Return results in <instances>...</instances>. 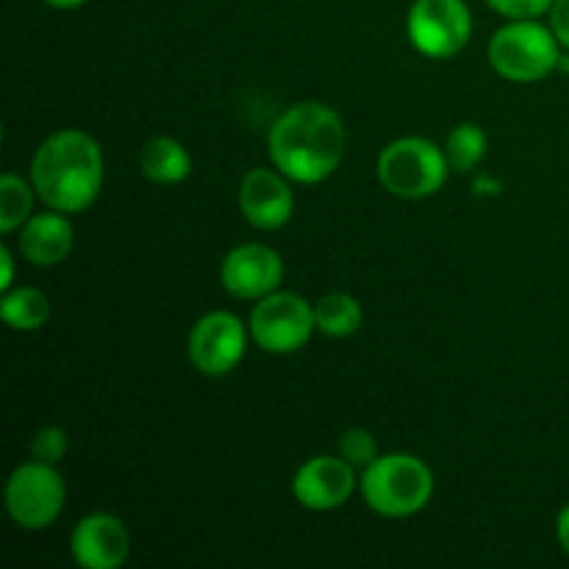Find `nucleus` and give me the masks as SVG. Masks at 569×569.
<instances>
[{
    "label": "nucleus",
    "mask_w": 569,
    "mask_h": 569,
    "mask_svg": "<svg viewBox=\"0 0 569 569\" xmlns=\"http://www.w3.org/2000/svg\"><path fill=\"white\" fill-rule=\"evenodd\" d=\"M487 56L506 81L537 83L559 70L561 42L553 28L539 20H509L489 39Z\"/></svg>",
    "instance_id": "obj_5"
},
{
    "label": "nucleus",
    "mask_w": 569,
    "mask_h": 569,
    "mask_svg": "<svg viewBox=\"0 0 569 569\" xmlns=\"http://www.w3.org/2000/svg\"><path fill=\"white\" fill-rule=\"evenodd\" d=\"M248 339L250 326H244L242 317L226 309L209 311L189 331V361L200 376L222 378L242 365L248 353Z\"/></svg>",
    "instance_id": "obj_9"
},
{
    "label": "nucleus",
    "mask_w": 569,
    "mask_h": 569,
    "mask_svg": "<svg viewBox=\"0 0 569 569\" xmlns=\"http://www.w3.org/2000/svg\"><path fill=\"white\" fill-rule=\"evenodd\" d=\"M0 292H9L14 287V253L9 248H0Z\"/></svg>",
    "instance_id": "obj_24"
},
{
    "label": "nucleus",
    "mask_w": 569,
    "mask_h": 569,
    "mask_svg": "<svg viewBox=\"0 0 569 569\" xmlns=\"http://www.w3.org/2000/svg\"><path fill=\"white\" fill-rule=\"evenodd\" d=\"M339 456L350 461L356 470H365L367 465H372L381 456V450H378V439L372 437V431H367V428H348L339 437Z\"/></svg>",
    "instance_id": "obj_20"
},
{
    "label": "nucleus",
    "mask_w": 569,
    "mask_h": 569,
    "mask_svg": "<svg viewBox=\"0 0 569 569\" xmlns=\"http://www.w3.org/2000/svg\"><path fill=\"white\" fill-rule=\"evenodd\" d=\"M317 331L328 339H348L365 322V309L348 292H331L315 303Z\"/></svg>",
    "instance_id": "obj_17"
},
{
    "label": "nucleus",
    "mask_w": 569,
    "mask_h": 569,
    "mask_svg": "<svg viewBox=\"0 0 569 569\" xmlns=\"http://www.w3.org/2000/svg\"><path fill=\"white\" fill-rule=\"evenodd\" d=\"M67 500V481L59 465L22 461L11 470L3 489L6 515L22 531H44L59 520Z\"/></svg>",
    "instance_id": "obj_6"
},
{
    "label": "nucleus",
    "mask_w": 569,
    "mask_h": 569,
    "mask_svg": "<svg viewBox=\"0 0 569 569\" xmlns=\"http://www.w3.org/2000/svg\"><path fill=\"white\" fill-rule=\"evenodd\" d=\"M0 317L11 331H39L50 320V300L37 287H11L0 298Z\"/></svg>",
    "instance_id": "obj_16"
},
{
    "label": "nucleus",
    "mask_w": 569,
    "mask_h": 569,
    "mask_svg": "<svg viewBox=\"0 0 569 569\" xmlns=\"http://www.w3.org/2000/svg\"><path fill=\"white\" fill-rule=\"evenodd\" d=\"M489 150V137L478 122H461L453 131L448 133V142H445V156H448V164L453 172H472L483 159H487Z\"/></svg>",
    "instance_id": "obj_19"
},
{
    "label": "nucleus",
    "mask_w": 569,
    "mask_h": 569,
    "mask_svg": "<svg viewBox=\"0 0 569 569\" xmlns=\"http://www.w3.org/2000/svg\"><path fill=\"white\" fill-rule=\"evenodd\" d=\"M283 259L264 242H244L228 250L220 264V283L239 300H261L281 289Z\"/></svg>",
    "instance_id": "obj_11"
},
{
    "label": "nucleus",
    "mask_w": 569,
    "mask_h": 569,
    "mask_svg": "<svg viewBox=\"0 0 569 569\" xmlns=\"http://www.w3.org/2000/svg\"><path fill=\"white\" fill-rule=\"evenodd\" d=\"M406 33L426 59H453L472 37V11L465 0H415Z\"/></svg>",
    "instance_id": "obj_8"
},
{
    "label": "nucleus",
    "mask_w": 569,
    "mask_h": 569,
    "mask_svg": "<svg viewBox=\"0 0 569 569\" xmlns=\"http://www.w3.org/2000/svg\"><path fill=\"white\" fill-rule=\"evenodd\" d=\"M42 3H48L50 9H64V11H70V9H81V6L89 3V0H42Z\"/></svg>",
    "instance_id": "obj_26"
},
{
    "label": "nucleus",
    "mask_w": 569,
    "mask_h": 569,
    "mask_svg": "<svg viewBox=\"0 0 569 569\" xmlns=\"http://www.w3.org/2000/svg\"><path fill=\"white\" fill-rule=\"evenodd\" d=\"M67 448H70V439H67L64 428L44 426L33 433L31 459L44 461V465H59V461L64 459Z\"/></svg>",
    "instance_id": "obj_21"
},
{
    "label": "nucleus",
    "mask_w": 569,
    "mask_h": 569,
    "mask_svg": "<svg viewBox=\"0 0 569 569\" xmlns=\"http://www.w3.org/2000/svg\"><path fill=\"white\" fill-rule=\"evenodd\" d=\"M70 553L81 569H120L131 556V531L109 511H92L72 528Z\"/></svg>",
    "instance_id": "obj_12"
},
{
    "label": "nucleus",
    "mask_w": 569,
    "mask_h": 569,
    "mask_svg": "<svg viewBox=\"0 0 569 569\" xmlns=\"http://www.w3.org/2000/svg\"><path fill=\"white\" fill-rule=\"evenodd\" d=\"M548 17H550V28H553L561 48L569 50V0H553Z\"/></svg>",
    "instance_id": "obj_23"
},
{
    "label": "nucleus",
    "mask_w": 569,
    "mask_h": 569,
    "mask_svg": "<svg viewBox=\"0 0 569 569\" xmlns=\"http://www.w3.org/2000/svg\"><path fill=\"white\" fill-rule=\"evenodd\" d=\"M359 492L370 511L403 520L431 503L433 472L415 453H381L361 470Z\"/></svg>",
    "instance_id": "obj_3"
},
{
    "label": "nucleus",
    "mask_w": 569,
    "mask_h": 569,
    "mask_svg": "<svg viewBox=\"0 0 569 569\" xmlns=\"http://www.w3.org/2000/svg\"><path fill=\"white\" fill-rule=\"evenodd\" d=\"M31 183L44 209L81 214L100 198L106 178L103 150L98 139L78 128L56 131L33 150Z\"/></svg>",
    "instance_id": "obj_2"
},
{
    "label": "nucleus",
    "mask_w": 569,
    "mask_h": 569,
    "mask_svg": "<svg viewBox=\"0 0 569 569\" xmlns=\"http://www.w3.org/2000/svg\"><path fill=\"white\" fill-rule=\"evenodd\" d=\"M239 211L259 231H278L295 214L292 181L276 167H253L237 192Z\"/></svg>",
    "instance_id": "obj_13"
},
{
    "label": "nucleus",
    "mask_w": 569,
    "mask_h": 569,
    "mask_svg": "<svg viewBox=\"0 0 569 569\" xmlns=\"http://www.w3.org/2000/svg\"><path fill=\"white\" fill-rule=\"evenodd\" d=\"M76 248V228L70 214L56 209H44L31 214L20 228L17 250L33 267H56Z\"/></svg>",
    "instance_id": "obj_14"
},
{
    "label": "nucleus",
    "mask_w": 569,
    "mask_h": 569,
    "mask_svg": "<svg viewBox=\"0 0 569 569\" xmlns=\"http://www.w3.org/2000/svg\"><path fill=\"white\" fill-rule=\"evenodd\" d=\"M556 539H559V548L569 556V503H565L556 515Z\"/></svg>",
    "instance_id": "obj_25"
},
{
    "label": "nucleus",
    "mask_w": 569,
    "mask_h": 569,
    "mask_svg": "<svg viewBox=\"0 0 569 569\" xmlns=\"http://www.w3.org/2000/svg\"><path fill=\"white\" fill-rule=\"evenodd\" d=\"M487 3L506 20H539L548 14L553 0H487Z\"/></svg>",
    "instance_id": "obj_22"
},
{
    "label": "nucleus",
    "mask_w": 569,
    "mask_h": 569,
    "mask_svg": "<svg viewBox=\"0 0 569 569\" xmlns=\"http://www.w3.org/2000/svg\"><path fill=\"white\" fill-rule=\"evenodd\" d=\"M37 200L31 178L3 172V178H0V233L20 231L22 222L33 214Z\"/></svg>",
    "instance_id": "obj_18"
},
{
    "label": "nucleus",
    "mask_w": 569,
    "mask_h": 569,
    "mask_svg": "<svg viewBox=\"0 0 569 569\" xmlns=\"http://www.w3.org/2000/svg\"><path fill=\"white\" fill-rule=\"evenodd\" d=\"M356 487V467L342 456H311L292 476V498L309 511L342 509L353 498Z\"/></svg>",
    "instance_id": "obj_10"
},
{
    "label": "nucleus",
    "mask_w": 569,
    "mask_h": 569,
    "mask_svg": "<svg viewBox=\"0 0 569 569\" xmlns=\"http://www.w3.org/2000/svg\"><path fill=\"white\" fill-rule=\"evenodd\" d=\"M250 339L270 356H292L311 342L317 331L315 306L298 292H276L256 300L250 311Z\"/></svg>",
    "instance_id": "obj_7"
},
{
    "label": "nucleus",
    "mask_w": 569,
    "mask_h": 569,
    "mask_svg": "<svg viewBox=\"0 0 569 569\" xmlns=\"http://www.w3.org/2000/svg\"><path fill=\"white\" fill-rule=\"evenodd\" d=\"M139 170L148 181L176 187L192 176V156L178 139L153 137L139 150Z\"/></svg>",
    "instance_id": "obj_15"
},
{
    "label": "nucleus",
    "mask_w": 569,
    "mask_h": 569,
    "mask_svg": "<svg viewBox=\"0 0 569 569\" xmlns=\"http://www.w3.org/2000/svg\"><path fill=\"white\" fill-rule=\"evenodd\" d=\"M348 148L345 122L331 106L303 100L276 117L267 133V153L292 183L315 187L339 170Z\"/></svg>",
    "instance_id": "obj_1"
},
{
    "label": "nucleus",
    "mask_w": 569,
    "mask_h": 569,
    "mask_svg": "<svg viewBox=\"0 0 569 569\" xmlns=\"http://www.w3.org/2000/svg\"><path fill=\"white\" fill-rule=\"evenodd\" d=\"M448 172L450 164L445 148L426 137L392 139L376 161L381 187L400 200L433 198L448 181Z\"/></svg>",
    "instance_id": "obj_4"
}]
</instances>
